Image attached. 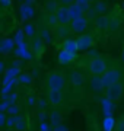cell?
I'll list each match as a JSON object with an SVG mask.
<instances>
[{"label":"cell","instance_id":"cell-20","mask_svg":"<svg viewBox=\"0 0 124 131\" xmlns=\"http://www.w3.org/2000/svg\"><path fill=\"white\" fill-rule=\"evenodd\" d=\"M58 25H60V22H58V19H57V15L56 13H48V16H47V26L56 29Z\"/></svg>","mask_w":124,"mask_h":131},{"label":"cell","instance_id":"cell-3","mask_svg":"<svg viewBox=\"0 0 124 131\" xmlns=\"http://www.w3.org/2000/svg\"><path fill=\"white\" fill-rule=\"evenodd\" d=\"M66 77L63 76V73H58V71H53L50 73L47 77V86L48 89H58L63 90L64 86H66Z\"/></svg>","mask_w":124,"mask_h":131},{"label":"cell","instance_id":"cell-25","mask_svg":"<svg viewBox=\"0 0 124 131\" xmlns=\"http://www.w3.org/2000/svg\"><path fill=\"white\" fill-rule=\"evenodd\" d=\"M38 35L41 37V39H43V41H47L48 42L50 39H51V34H50V31H48L47 26H41V28H39Z\"/></svg>","mask_w":124,"mask_h":131},{"label":"cell","instance_id":"cell-11","mask_svg":"<svg viewBox=\"0 0 124 131\" xmlns=\"http://www.w3.org/2000/svg\"><path fill=\"white\" fill-rule=\"evenodd\" d=\"M89 88L92 90H104L105 89V83H104V79H102V76H92L91 79H89Z\"/></svg>","mask_w":124,"mask_h":131},{"label":"cell","instance_id":"cell-46","mask_svg":"<svg viewBox=\"0 0 124 131\" xmlns=\"http://www.w3.org/2000/svg\"><path fill=\"white\" fill-rule=\"evenodd\" d=\"M34 2H35V0H26V5H29V6H31V5L34 3Z\"/></svg>","mask_w":124,"mask_h":131},{"label":"cell","instance_id":"cell-14","mask_svg":"<svg viewBox=\"0 0 124 131\" xmlns=\"http://www.w3.org/2000/svg\"><path fill=\"white\" fill-rule=\"evenodd\" d=\"M19 10H20V19L22 20H28V19H31L34 16V9L29 5H26V3L20 5Z\"/></svg>","mask_w":124,"mask_h":131},{"label":"cell","instance_id":"cell-33","mask_svg":"<svg viewBox=\"0 0 124 131\" xmlns=\"http://www.w3.org/2000/svg\"><path fill=\"white\" fill-rule=\"evenodd\" d=\"M25 35H28V37H34L35 35V31H34V26L31 24H28L26 26H25Z\"/></svg>","mask_w":124,"mask_h":131},{"label":"cell","instance_id":"cell-38","mask_svg":"<svg viewBox=\"0 0 124 131\" xmlns=\"http://www.w3.org/2000/svg\"><path fill=\"white\" fill-rule=\"evenodd\" d=\"M53 131H69V128H67L66 125H63V124H60V125L54 127V128H53Z\"/></svg>","mask_w":124,"mask_h":131},{"label":"cell","instance_id":"cell-28","mask_svg":"<svg viewBox=\"0 0 124 131\" xmlns=\"http://www.w3.org/2000/svg\"><path fill=\"white\" fill-rule=\"evenodd\" d=\"M57 9H58V5L56 2H51V3H48V5L45 6V10H47L48 13H56Z\"/></svg>","mask_w":124,"mask_h":131},{"label":"cell","instance_id":"cell-35","mask_svg":"<svg viewBox=\"0 0 124 131\" xmlns=\"http://www.w3.org/2000/svg\"><path fill=\"white\" fill-rule=\"evenodd\" d=\"M105 3H102V2H98L95 6H94V9H95V12H98V13H101V12H104L105 10Z\"/></svg>","mask_w":124,"mask_h":131},{"label":"cell","instance_id":"cell-34","mask_svg":"<svg viewBox=\"0 0 124 131\" xmlns=\"http://www.w3.org/2000/svg\"><path fill=\"white\" fill-rule=\"evenodd\" d=\"M10 106H12V105H10L6 99H3V101H2V105H0V109H2V112H7Z\"/></svg>","mask_w":124,"mask_h":131},{"label":"cell","instance_id":"cell-27","mask_svg":"<svg viewBox=\"0 0 124 131\" xmlns=\"http://www.w3.org/2000/svg\"><path fill=\"white\" fill-rule=\"evenodd\" d=\"M32 47L35 51H41L43 50V44H41V37H35L32 39Z\"/></svg>","mask_w":124,"mask_h":131},{"label":"cell","instance_id":"cell-30","mask_svg":"<svg viewBox=\"0 0 124 131\" xmlns=\"http://www.w3.org/2000/svg\"><path fill=\"white\" fill-rule=\"evenodd\" d=\"M24 35H25V31H18L16 32V37H15V42L20 45V44H24Z\"/></svg>","mask_w":124,"mask_h":131},{"label":"cell","instance_id":"cell-22","mask_svg":"<svg viewBox=\"0 0 124 131\" xmlns=\"http://www.w3.org/2000/svg\"><path fill=\"white\" fill-rule=\"evenodd\" d=\"M18 54H19V57H22L24 60H31V52L26 50V45L25 44H20V45H18Z\"/></svg>","mask_w":124,"mask_h":131},{"label":"cell","instance_id":"cell-19","mask_svg":"<svg viewBox=\"0 0 124 131\" xmlns=\"http://www.w3.org/2000/svg\"><path fill=\"white\" fill-rule=\"evenodd\" d=\"M50 119H51V124L54 127L60 125V124H61V114L58 112L57 109H54V111L50 112Z\"/></svg>","mask_w":124,"mask_h":131},{"label":"cell","instance_id":"cell-9","mask_svg":"<svg viewBox=\"0 0 124 131\" xmlns=\"http://www.w3.org/2000/svg\"><path fill=\"white\" fill-rule=\"evenodd\" d=\"M85 9L80 7V6L77 5V3H73V5L69 6V15H70V20H77V19H80L85 16Z\"/></svg>","mask_w":124,"mask_h":131},{"label":"cell","instance_id":"cell-15","mask_svg":"<svg viewBox=\"0 0 124 131\" xmlns=\"http://www.w3.org/2000/svg\"><path fill=\"white\" fill-rule=\"evenodd\" d=\"M101 105H102V112H104L105 117H108V115H112V109H114V105H112V101L108 99L105 96L102 101H101Z\"/></svg>","mask_w":124,"mask_h":131},{"label":"cell","instance_id":"cell-44","mask_svg":"<svg viewBox=\"0 0 124 131\" xmlns=\"http://www.w3.org/2000/svg\"><path fill=\"white\" fill-rule=\"evenodd\" d=\"M118 131H124V119L118 122Z\"/></svg>","mask_w":124,"mask_h":131},{"label":"cell","instance_id":"cell-21","mask_svg":"<svg viewBox=\"0 0 124 131\" xmlns=\"http://www.w3.org/2000/svg\"><path fill=\"white\" fill-rule=\"evenodd\" d=\"M20 73V69L18 67H9L7 70H5V79H16V76Z\"/></svg>","mask_w":124,"mask_h":131},{"label":"cell","instance_id":"cell-40","mask_svg":"<svg viewBox=\"0 0 124 131\" xmlns=\"http://www.w3.org/2000/svg\"><path fill=\"white\" fill-rule=\"evenodd\" d=\"M58 2H60L63 6H70V5H73L76 0H58Z\"/></svg>","mask_w":124,"mask_h":131},{"label":"cell","instance_id":"cell-7","mask_svg":"<svg viewBox=\"0 0 124 131\" xmlns=\"http://www.w3.org/2000/svg\"><path fill=\"white\" fill-rule=\"evenodd\" d=\"M88 25H89V19L83 16V18L77 19V20H73L72 24H70V29L75 34H82L88 29Z\"/></svg>","mask_w":124,"mask_h":131},{"label":"cell","instance_id":"cell-43","mask_svg":"<svg viewBox=\"0 0 124 131\" xmlns=\"http://www.w3.org/2000/svg\"><path fill=\"white\" fill-rule=\"evenodd\" d=\"M38 103H39V109H45V106H47V105H45V101H44V99H39Z\"/></svg>","mask_w":124,"mask_h":131},{"label":"cell","instance_id":"cell-49","mask_svg":"<svg viewBox=\"0 0 124 131\" xmlns=\"http://www.w3.org/2000/svg\"><path fill=\"white\" fill-rule=\"evenodd\" d=\"M123 119H124V115H123Z\"/></svg>","mask_w":124,"mask_h":131},{"label":"cell","instance_id":"cell-18","mask_svg":"<svg viewBox=\"0 0 124 131\" xmlns=\"http://www.w3.org/2000/svg\"><path fill=\"white\" fill-rule=\"evenodd\" d=\"M108 25H110V19L105 18V16H98L95 19V26L98 29H105L108 28Z\"/></svg>","mask_w":124,"mask_h":131},{"label":"cell","instance_id":"cell-1","mask_svg":"<svg viewBox=\"0 0 124 131\" xmlns=\"http://www.w3.org/2000/svg\"><path fill=\"white\" fill-rule=\"evenodd\" d=\"M107 70H108V63L101 57H94L88 63V71L92 76H102Z\"/></svg>","mask_w":124,"mask_h":131},{"label":"cell","instance_id":"cell-45","mask_svg":"<svg viewBox=\"0 0 124 131\" xmlns=\"http://www.w3.org/2000/svg\"><path fill=\"white\" fill-rule=\"evenodd\" d=\"M12 66H13V67H18V69H20V61H15Z\"/></svg>","mask_w":124,"mask_h":131},{"label":"cell","instance_id":"cell-8","mask_svg":"<svg viewBox=\"0 0 124 131\" xmlns=\"http://www.w3.org/2000/svg\"><path fill=\"white\" fill-rule=\"evenodd\" d=\"M56 15H57V19H58V22H60V25H69V22H72L70 20V15H69V6L61 5L57 9Z\"/></svg>","mask_w":124,"mask_h":131},{"label":"cell","instance_id":"cell-5","mask_svg":"<svg viewBox=\"0 0 124 131\" xmlns=\"http://www.w3.org/2000/svg\"><path fill=\"white\" fill-rule=\"evenodd\" d=\"M47 96H48V102L51 103L53 106H60L63 101H64L63 90H58V89H48Z\"/></svg>","mask_w":124,"mask_h":131},{"label":"cell","instance_id":"cell-12","mask_svg":"<svg viewBox=\"0 0 124 131\" xmlns=\"http://www.w3.org/2000/svg\"><path fill=\"white\" fill-rule=\"evenodd\" d=\"M77 41V45H79V50H86L94 45V38L92 35H79L76 38Z\"/></svg>","mask_w":124,"mask_h":131},{"label":"cell","instance_id":"cell-24","mask_svg":"<svg viewBox=\"0 0 124 131\" xmlns=\"http://www.w3.org/2000/svg\"><path fill=\"white\" fill-rule=\"evenodd\" d=\"M70 31H72V29L69 28L67 25H58L57 28H56V35H57V37H66V35H69Z\"/></svg>","mask_w":124,"mask_h":131},{"label":"cell","instance_id":"cell-17","mask_svg":"<svg viewBox=\"0 0 124 131\" xmlns=\"http://www.w3.org/2000/svg\"><path fill=\"white\" fill-rule=\"evenodd\" d=\"M63 48L67 50V51H72V52H76L79 50V45H77V41L76 39H66L64 44H63Z\"/></svg>","mask_w":124,"mask_h":131},{"label":"cell","instance_id":"cell-37","mask_svg":"<svg viewBox=\"0 0 124 131\" xmlns=\"http://www.w3.org/2000/svg\"><path fill=\"white\" fill-rule=\"evenodd\" d=\"M39 131H51L50 130V125H48L45 121L41 122V125H39Z\"/></svg>","mask_w":124,"mask_h":131},{"label":"cell","instance_id":"cell-41","mask_svg":"<svg viewBox=\"0 0 124 131\" xmlns=\"http://www.w3.org/2000/svg\"><path fill=\"white\" fill-rule=\"evenodd\" d=\"M35 102H37L35 96H34V95H31V96L28 98V105H29V106H34V105H35Z\"/></svg>","mask_w":124,"mask_h":131},{"label":"cell","instance_id":"cell-13","mask_svg":"<svg viewBox=\"0 0 124 131\" xmlns=\"http://www.w3.org/2000/svg\"><path fill=\"white\" fill-rule=\"evenodd\" d=\"M75 57H76V52L67 51V50L63 48L61 51H60V54H58V61H60L61 64H67V63H70Z\"/></svg>","mask_w":124,"mask_h":131},{"label":"cell","instance_id":"cell-39","mask_svg":"<svg viewBox=\"0 0 124 131\" xmlns=\"http://www.w3.org/2000/svg\"><path fill=\"white\" fill-rule=\"evenodd\" d=\"M45 117H47V112H45V109H41V111H39V114H38V118H39V121L43 122L44 119H45Z\"/></svg>","mask_w":124,"mask_h":131},{"label":"cell","instance_id":"cell-2","mask_svg":"<svg viewBox=\"0 0 124 131\" xmlns=\"http://www.w3.org/2000/svg\"><path fill=\"white\" fill-rule=\"evenodd\" d=\"M102 79H104L105 89H107L111 84L117 83V82H121V79H123V70L120 67H108V70L102 74Z\"/></svg>","mask_w":124,"mask_h":131},{"label":"cell","instance_id":"cell-26","mask_svg":"<svg viewBox=\"0 0 124 131\" xmlns=\"http://www.w3.org/2000/svg\"><path fill=\"white\" fill-rule=\"evenodd\" d=\"M18 80H19V83H22V84H31L32 83V76L28 74V73H22Z\"/></svg>","mask_w":124,"mask_h":131},{"label":"cell","instance_id":"cell-47","mask_svg":"<svg viewBox=\"0 0 124 131\" xmlns=\"http://www.w3.org/2000/svg\"><path fill=\"white\" fill-rule=\"evenodd\" d=\"M88 2H91V3H92V2H96V0H88Z\"/></svg>","mask_w":124,"mask_h":131},{"label":"cell","instance_id":"cell-10","mask_svg":"<svg viewBox=\"0 0 124 131\" xmlns=\"http://www.w3.org/2000/svg\"><path fill=\"white\" fill-rule=\"evenodd\" d=\"M15 45H16L15 39L5 37L3 39H2V42H0V51H2L3 56H7L9 52H12V50L15 48Z\"/></svg>","mask_w":124,"mask_h":131},{"label":"cell","instance_id":"cell-32","mask_svg":"<svg viewBox=\"0 0 124 131\" xmlns=\"http://www.w3.org/2000/svg\"><path fill=\"white\" fill-rule=\"evenodd\" d=\"M5 99L10 103V105H15V103H16V101H18V93H9Z\"/></svg>","mask_w":124,"mask_h":131},{"label":"cell","instance_id":"cell-31","mask_svg":"<svg viewBox=\"0 0 124 131\" xmlns=\"http://www.w3.org/2000/svg\"><path fill=\"white\" fill-rule=\"evenodd\" d=\"M19 112H20V108L15 103V105H12V106L9 108V111H7V114L9 115H19Z\"/></svg>","mask_w":124,"mask_h":131},{"label":"cell","instance_id":"cell-29","mask_svg":"<svg viewBox=\"0 0 124 131\" xmlns=\"http://www.w3.org/2000/svg\"><path fill=\"white\" fill-rule=\"evenodd\" d=\"M75 3H77L80 7H83V9H85V12L91 10V2H88V0H76Z\"/></svg>","mask_w":124,"mask_h":131},{"label":"cell","instance_id":"cell-48","mask_svg":"<svg viewBox=\"0 0 124 131\" xmlns=\"http://www.w3.org/2000/svg\"><path fill=\"white\" fill-rule=\"evenodd\" d=\"M123 60H124V51H123Z\"/></svg>","mask_w":124,"mask_h":131},{"label":"cell","instance_id":"cell-4","mask_svg":"<svg viewBox=\"0 0 124 131\" xmlns=\"http://www.w3.org/2000/svg\"><path fill=\"white\" fill-rule=\"evenodd\" d=\"M123 93H124V88H123V83L121 82H117V83L111 84V86H108L105 89V96L108 99H111L112 102L120 101L121 96H123Z\"/></svg>","mask_w":124,"mask_h":131},{"label":"cell","instance_id":"cell-36","mask_svg":"<svg viewBox=\"0 0 124 131\" xmlns=\"http://www.w3.org/2000/svg\"><path fill=\"white\" fill-rule=\"evenodd\" d=\"M7 115H9L7 112H2V114H0V124H2V127H6V121H7Z\"/></svg>","mask_w":124,"mask_h":131},{"label":"cell","instance_id":"cell-23","mask_svg":"<svg viewBox=\"0 0 124 131\" xmlns=\"http://www.w3.org/2000/svg\"><path fill=\"white\" fill-rule=\"evenodd\" d=\"M15 130L16 131H26V119H25V117L18 115V121H16Z\"/></svg>","mask_w":124,"mask_h":131},{"label":"cell","instance_id":"cell-16","mask_svg":"<svg viewBox=\"0 0 124 131\" xmlns=\"http://www.w3.org/2000/svg\"><path fill=\"white\" fill-rule=\"evenodd\" d=\"M115 127V119L112 115H108V117L104 118L102 121V131H112Z\"/></svg>","mask_w":124,"mask_h":131},{"label":"cell","instance_id":"cell-42","mask_svg":"<svg viewBox=\"0 0 124 131\" xmlns=\"http://www.w3.org/2000/svg\"><path fill=\"white\" fill-rule=\"evenodd\" d=\"M2 5H3V7H9L12 5V0H2Z\"/></svg>","mask_w":124,"mask_h":131},{"label":"cell","instance_id":"cell-6","mask_svg":"<svg viewBox=\"0 0 124 131\" xmlns=\"http://www.w3.org/2000/svg\"><path fill=\"white\" fill-rule=\"evenodd\" d=\"M69 83L73 88H82L85 84V76L79 70H70L69 71Z\"/></svg>","mask_w":124,"mask_h":131}]
</instances>
